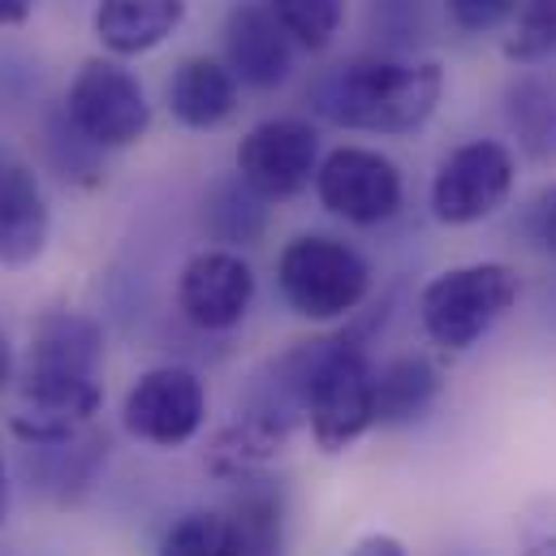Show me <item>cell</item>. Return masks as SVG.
<instances>
[{
	"label": "cell",
	"instance_id": "13",
	"mask_svg": "<svg viewBox=\"0 0 556 556\" xmlns=\"http://www.w3.org/2000/svg\"><path fill=\"white\" fill-rule=\"evenodd\" d=\"M238 100H242V83L216 56H186L164 87V104H168L173 122L186 130L225 126L238 113Z\"/></svg>",
	"mask_w": 556,
	"mask_h": 556
},
{
	"label": "cell",
	"instance_id": "1",
	"mask_svg": "<svg viewBox=\"0 0 556 556\" xmlns=\"http://www.w3.org/2000/svg\"><path fill=\"white\" fill-rule=\"evenodd\" d=\"M104 328L83 311H43L22 363V402L13 435L22 444H61L91 427L104 406Z\"/></svg>",
	"mask_w": 556,
	"mask_h": 556
},
{
	"label": "cell",
	"instance_id": "2",
	"mask_svg": "<svg viewBox=\"0 0 556 556\" xmlns=\"http://www.w3.org/2000/svg\"><path fill=\"white\" fill-rule=\"evenodd\" d=\"M444 100V65L406 56H354L311 87V109L341 130L406 139L418 135Z\"/></svg>",
	"mask_w": 556,
	"mask_h": 556
},
{
	"label": "cell",
	"instance_id": "29",
	"mask_svg": "<svg viewBox=\"0 0 556 556\" xmlns=\"http://www.w3.org/2000/svg\"><path fill=\"white\" fill-rule=\"evenodd\" d=\"M527 556H556V535H553V540H544V544H535Z\"/></svg>",
	"mask_w": 556,
	"mask_h": 556
},
{
	"label": "cell",
	"instance_id": "6",
	"mask_svg": "<svg viewBox=\"0 0 556 556\" xmlns=\"http://www.w3.org/2000/svg\"><path fill=\"white\" fill-rule=\"evenodd\" d=\"M70 126L100 151H122L151 130V104L139 74H130L117 56H91L65 96Z\"/></svg>",
	"mask_w": 556,
	"mask_h": 556
},
{
	"label": "cell",
	"instance_id": "4",
	"mask_svg": "<svg viewBox=\"0 0 556 556\" xmlns=\"http://www.w3.org/2000/svg\"><path fill=\"white\" fill-rule=\"evenodd\" d=\"M280 298L311 324L350 319L371 298V264L332 233H298L277 260Z\"/></svg>",
	"mask_w": 556,
	"mask_h": 556
},
{
	"label": "cell",
	"instance_id": "27",
	"mask_svg": "<svg viewBox=\"0 0 556 556\" xmlns=\"http://www.w3.org/2000/svg\"><path fill=\"white\" fill-rule=\"evenodd\" d=\"M9 380H13V345H9V337L0 328V393L9 389Z\"/></svg>",
	"mask_w": 556,
	"mask_h": 556
},
{
	"label": "cell",
	"instance_id": "10",
	"mask_svg": "<svg viewBox=\"0 0 556 556\" xmlns=\"http://www.w3.org/2000/svg\"><path fill=\"white\" fill-rule=\"evenodd\" d=\"M255 289L260 280L242 251L207 247L190 255L177 277V311L203 332H229L251 315Z\"/></svg>",
	"mask_w": 556,
	"mask_h": 556
},
{
	"label": "cell",
	"instance_id": "22",
	"mask_svg": "<svg viewBox=\"0 0 556 556\" xmlns=\"http://www.w3.org/2000/svg\"><path fill=\"white\" fill-rule=\"evenodd\" d=\"M155 556H229L225 509H190V514H181L164 531Z\"/></svg>",
	"mask_w": 556,
	"mask_h": 556
},
{
	"label": "cell",
	"instance_id": "18",
	"mask_svg": "<svg viewBox=\"0 0 556 556\" xmlns=\"http://www.w3.org/2000/svg\"><path fill=\"white\" fill-rule=\"evenodd\" d=\"M203 233L229 251H247L268 233V199H260L238 173L203 194Z\"/></svg>",
	"mask_w": 556,
	"mask_h": 556
},
{
	"label": "cell",
	"instance_id": "3",
	"mask_svg": "<svg viewBox=\"0 0 556 556\" xmlns=\"http://www.w3.org/2000/svg\"><path fill=\"white\" fill-rule=\"evenodd\" d=\"M522 298V277L509 264L483 260V264H457L444 268L422 285L418 293V319L431 345L448 354L475 350Z\"/></svg>",
	"mask_w": 556,
	"mask_h": 556
},
{
	"label": "cell",
	"instance_id": "23",
	"mask_svg": "<svg viewBox=\"0 0 556 556\" xmlns=\"http://www.w3.org/2000/svg\"><path fill=\"white\" fill-rule=\"evenodd\" d=\"M514 9L518 0H444V13L462 35H492L514 17Z\"/></svg>",
	"mask_w": 556,
	"mask_h": 556
},
{
	"label": "cell",
	"instance_id": "24",
	"mask_svg": "<svg viewBox=\"0 0 556 556\" xmlns=\"http://www.w3.org/2000/svg\"><path fill=\"white\" fill-rule=\"evenodd\" d=\"M527 229H531V238L540 242V251H548L556 260V186H548L535 203H531V212H527Z\"/></svg>",
	"mask_w": 556,
	"mask_h": 556
},
{
	"label": "cell",
	"instance_id": "21",
	"mask_svg": "<svg viewBox=\"0 0 556 556\" xmlns=\"http://www.w3.org/2000/svg\"><path fill=\"white\" fill-rule=\"evenodd\" d=\"M556 52V0H518L505 35V56L518 65L548 61Z\"/></svg>",
	"mask_w": 556,
	"mask_h": 556
},
{
	"label": "cell",
	"instance_id": "5",
	"mask_svg": "<svg viewBox=\"0 0 556 556\" xmlns=\"http://www.w3.org/2000/svg\"><path fill=\"white\" fill-rule=\"evenodd\" d=\"M518 186V155L501 139H470L453 147L431 177V216L448 229L492 220Z\"/></svg>",
	"mask_w": 556,
	"mask_h": 556
},
{
	"label": "cell",
	"instance_id": "11",
	"mask_svg": "<svg viewBox=\"0 0 556 556\" xmlns=\"http://www.w3.org/2000/svg\"><path fill=\"white\" fill-rule=\"evenodd\" d=\"M52 238V207L35 168L0 151V268H30Z\"/></svg>",
	"mask_w": 556,
	"mask_h": 556
},
{
	"label": "cell",
	"instance_id": "7",
	"mask_svg": "<svg viewBox=\"0 0 556 556\" xmlns=\"http://www.w3.org/2000/svg\"><path fill=\"white\" fill-rule=\"evenodd\" d=\"M311 186H315V199L324 212H332L337 220L358 225V229L393 220L402 212V199H406L402 168L384 151L354 147V142L319 155Z\"/></svg>",
	"mask_w": 556,
	"mask_h": 556
},
{
	"label": "cell",
	"instance_id": "28",
	"mask_svg": "<svg viewBox=\"0 0 556 556\" xmlns=\"http://www.w3.org/2000/svg\"><path fill=\"white\" fill-rule=\"evenodd\" d=\"M9 522V470H4V453H0V527Z\"/></svg>",
	"mask_w": 556,
	"mask_h": 556
},
{
	"label": "cell",
	"instance_id": "8",
	"mask_svg": "<svg viewBox=\"0 0 556 556\" xmlns=\"http://www.w3.org/2000/svg\"><path fill=\"white\" fill-rule=\"evenodd\" d=\"M238 177L268 203L293 199L315 181L319 168V130L302 117H268L251 126L233 151Z\"/></svg>",
	"mask_w": 556,
	"mask_h": 556
},
{
	"label": "cell",
	"instance_id": "17",
	"mask_svg": "<svg viewBox=\"0 0 556 556\" xmlns=\"http://www.w3.org/2000/svg\"><path fill=\"white\" fill-rule=\"evenodd\" d=\"M505 126L518 151L535 164L556 160V83L544 74H518L505 87Z\"/></svg>",
	"mask_w": 556,
	"mask_h": 556
},
{
	"label": "cell",
	"instance_id": "15",
	"mask_svg": "<svg viewBox=\"0 0 556 556\" xmlns=\"http://www.w3.org/2000/svg\"><path fill=\"white\" fill-rule=\"evenodd\" d=\"M242 492L225 509L229 522V556H289L285 548V496L268 479H238Z\"/></svg>",
	"mask_w": 556,
	"mask_h": 556
},
{
	"label": "cell",
	"instance_id": "26",
	"mask_svg": "<svg viewBox=\"0 0 556 556\" xmlns=\"http://www.w3.org/2000/svg\"><path fill=\"white\" fill-rule=\"evenodd\" d=\"M35 0H0V26H22L30 17Z\"/></svg>",
	"mask_w": 556,
	"mask_h": 556
},
{
	"label": "cell",
	"instance_id": "9",
	"mask_svg": "<svg viewBox=\"0 0 556 556\" xmlns=\"http://www.w3.org/2000/svg\"><path fill=\"white\" fill-rule=\"evenodd\" d=\"M122 422L151 448H181L207 422V389L190 367H151L130 384Z\"/></svg>",
	"mask_w": 556,
	"mask_h": 556
},
{
	"label": "cell",
	"instance_id": "12",
	"mask_svg": "<svg viewBox=\"0 0 556 556\" xmlns=\"http://www.w3.org/2000/svg\"><path fill=\"white\" fill-rule=\"evenodd\" d=\"M225 65L251 91H277L293 74V39L273 9L238 4L225 17Z\"/></svg>",
	"mask_w": 556,
	"mask_h": 556
},
{
	"label": "cell",
	"instance_id": "25",
	"mask_svg": "<svg viewBox=\"0 0 556 556\" xmlns=\"http://www.w3.org/2000/svg\"><path fill=\"white\" fill-rule=\"evenodd\" d=\"M345 556H410V553H406V544H402L397 535H389V531H371V535H363Z\"/></svg>",
	"mask_w": 556,
	"mask_h": 556
},
{
	"label": "cell",
	"instance_id": "19",
	"mask_svg": "<svg viewBox=\"0 0 556 556\" xmlns=\"http://www.w3.org/2000/svg\"><path fill=\"white\" fill-rule=\"evenodd\" d=\"M22 448L43 462L39 466V479H43L39 488L56 492V501H78L96 483L100 466L109 462V435H100L91 427H83L78 435L61 440V444H22Z\"/></svg>",
	"mask_w": 556,
	"mask_h": 556
},
{
	"label": "cell",
	"instance_id": "14",
	"mask_svg": "<svg viewBox=\"0 0 556 556\" xmlns=\"http://www.w3.org/2000/svg\"><path fill=\"white\" fill-rule=\"evenodd\" d=\"M186 4L190 0H100L96 35L117 61L147 56L164 39H173V30L186 22Z\"/></svg>",
	"mask_w": 556,
	"mask_h": 556
},
{
	"label": "cell",
	"instance_id": "20",
	"mask_svg": "<svg viewBox=\"0 0 556 556\" xmlns=\"http://www.w3.org/2000/svg\"><path fill=\"white\" fill-rule=\"evenodd\" d=\"M268 9L277 13V22L285 26V35L293 39V48L324 52L341 35L350 0H268Z\"/></svg>",
	"mask_w": 556,
	"mask_h": 556
},
{
	"label": "cell",
	"instance_id": "16",
	"mask_svg": "<svg viewBox=\"0 0 556 556\" xmlns=\"http://www.w3.org/2000/svg\"><path fill=\"white\" fill-rule=\"evenodd\" d=\"M440 389L444 380L431 358L418 354L389 358L384 367H376V427H406L422 418L435 406Z\"/></svg>",
	"mask_w": 556,
	"mask_h": 556
}]
</instances>
